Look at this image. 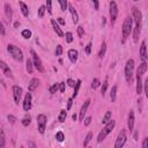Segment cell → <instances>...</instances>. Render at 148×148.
Returning <instances> with one entry per match:
<instances>
[{
    "mask_svg": "<svg viewBox=\"0 0 148 148\" xmlns=\"http://www.w3.org/2000/svg\"><path fill=\"white\" fill-rule=\"evenodd\" d=\"M147 68H148V66H147V62L146 61H143V62H141L140 65H139V67H138V69H136V75H143L146 72H147Z\"/></svg>",
    "mask_w": 148,
    "mask_h": 148,
    "instance_id": "ffe728a7",
    "label": "cell"
},
{
    "mask_svg": "<svg viewBox=\"0 0 148 148\" xmlns=\"http://www.w3.org/2000/svg\"><path fill=\"white\" fill-rule=\"evenodd\" d=\"M64 37H65V39H66L67 43H72V42H73V34H72L71 31H67V32L64 35Z\"/></svg>",
    "mask_w": 148,
    "mask_h": 148,
    "instance_id": "8d00e7d4",
    "label": "cell"
},
{
    "mask_svg": "<svg viewBox=\"0 0 148 148\" xmlns=\"http://www.w3.org/2000/svg\"><path fill=\"white\" fill-rule=\"evenodd\" d=\"M83 120H84V125H86V126H88V125L90 124V121H91V117H87V118H86V119H83Z\"/></svg>",
    "mask_w": 148,
    "mask_h": 148,
    "instance_id": "9f6ffc18",
    "label": "cell"
},
{
    "mask_svg": "<svg viewBox=\"0 0 148 148\" xmlns=\"http://www.w3.org/2000/svg\"><path fill=\"white\" fill-rule=\"evenodd\" d=\"M66 83H67L69 87H74V86H75V81H74V80H72V79H68Z\"/></svg>",
    "mask_w": 148,
    "mask_h": 148,
    "instance_id": "f5cc1de1",
    "label": "cell"
},
{
    "mask_svg": "<svg viewBox=\"0 0 148 148\" xmlns=\"http://www.w3.org/2000/svg\"><path fill=\"white\" fill-rule=\"evenodd\" d=\"M65 89H66V83L65 82H60L59 83V90H60V92H65Z\"/></svg>",
    "mask_w": 148,
    "mask_h": 148,
    "instance_id": "f6af8a7d",
    "label": "cell"
},
{
    "mask_svg": "<svg viewBox=\"0 0 148 148\" xmlns=\"http://www.w3.org/2000/svg\"><path fill=\"white\" fill-rule=\"evenodd\" d=\"M7 118H8V120H9V123H10V124H14V123L16 121V117H15V116H13V114H8V116H7Z\"/></svg>",
    "mask_w": 148,
    "mask_h": 148,
    "instance_id": "bcb514c9",
    "label": "cell"
},
{
    "mask_svg": "<svg viewBox=\"0 0 148 148\" xmlns=\"http://www.w3.org/2000/svg\"><path fill=\"white\" fill-rule=\"evenodd\" d=\"M31 94L27 92L24 96V101H23V110L24 111H29L31 109Z\"/></svg>",
    "mask_w": 148,
    "mask_h": 148,
    "instance_id": "7c38bea8",
    "label": "cell"
},
{
    "mask_svg": "<svg viewBox=\"0 0 148 148\" xmlns=\"http://www.w3.org/2000/svg\"><path fill=\"white\" fill-rule=\"evenodd\" d=\"M66 117H67V112H66L65 110H60L59 117H58V121H59V123H64L65 119H66Z\"/></svg>",
    "mask_w": 148,
    "mask_h": 148,
    "instance_id": "4dcf8cb0",
    "label": "cell"
},
{
    "mask_svg": "<svg viewBox=\"0 0 148 148\" xmlns=\"http://www.w3.org/2000/svg\"><path fill=\"white\" fill-rule=\"evenodd\" d=\"M58 2H59V5H60V7H61V10H62V12H65V10L68 8V3H67V1H66V0H59Z\"/></svg>",
    "mask_w": 148,
    "mask_h": 148,
    "instance_id": "74e56055",
    "label": "cell"
},
{
    "mask_svg": "<svg viewBox=\"0 0 148 148\" xmlns=\"http://www.w3.org/2000/svg\"><path fill=\"white\" fill-rule=\"evenodd\" d=\"M38 84H39V80H38V79H36V77L31 79L30 82H29V84H28V90H29L30 92L34 91V90L38 87Z\"/></svg>",
    "mask_w": 148,
    "mask_h": 148,
    "instance_id": "d6986e66",
    "label": "cell"
},
{
    "mask_svg": "<svg viewBox=\"0 0 148 148\" xmlns=\"http://www.w3.org/2000/svg\"><path fill=\"white\" fill-rule=\"evenodd\" d=\"M28 148H37V146H36V143L34 142V141H28Z\"/></svg>",
    "mask_w": 148,
    "mask_h": 148,
    "instance_id": "816d5d0a",
    "label": "cell"
},
{
    "mask_svg": "<svg viewBox=\"0 0 148 148\" xmlns=\"http://www.w3.org/2000/svg\"><path fill=\"white\" fill-rule=\"evenodd\" d=\"M56 139H57V141L62 142V141L65 140V134H64L61 131H59V132H57V133H56Z\"/></svg>",
    "mask_w": 148,
    "mask_h": 148,
    "instance_id": "e575fe53",
    "label": "cell"
},
{
    "mask_svg": "<svg viewBox=\"0 0 148 148\" xmlns=\"http://www.w3.org/2000/svg\"><path fill=\"white\" fill-rule=\"evenodd\" d=\"M57 23H59V24H61V25H65V20H64L62 17H58V18H57Z\"/></svg>",
    "mask_w": 148,
    "mask_h": 148,
    "instance_id": "db71d44e",
    "label": "cell"
},
{
    "mask_svg": "<svg viewBox=\"0 0 148 148\" xmlns=\"http://www.w3.org/2000/svg\"><path fill=\"white\" fill-rule=\"evenodd\" d=\"M140 58H141L142 62L147 60V46H146V42H145V40L141 42V46H140Z\"/></svg>",
    "mask_w": 148,
    "mask_h": 148,
    "instance_id": "5bb4252c",
    "label": "cell"
},
{
    "mask_svg": "<svg viewBox=\"0 0 148 148\" xmlns=\"http://www.w3.org/2000/svg\"><path fill=\"white\" fill-rule=\"evenodd\" d=\"M118 16V6L116 1H110V20L113 23Z\"/></svg>",
    "mask_w": 148,
    "mask_h": 148,
    "instance_id": "9c48e42d",
    "label": "cell"
},
{
    "mask_svg": "<svg viewBox=\"0 0 148 148\" xmlns=\"http://www.w3.org/2000/svg\"><path fill=\"white\" fill-rule=\"evenodd\" d=\"M127 141V135H126V131L125 130H121L116 139V142H114V147L113 148H123L124 145L126 143Z\"/></svg>",
    "mask_w": 148,
    "mask_h": 148,
    "instance_id": "8992f818",
    "label": "cell"
},
{
    "mask_svg": "<svg viewBox=\"0 0 148 148\" xmlns=\"http://www.w3.org/2000/svg\"><path fill=\"white\" fill-rule=\"evenodd\" d=\"M0 35H2V36L6 35V30H5V27H3V24H2L1 21H0Z\"/></svg>",
    "mask_w": 148,
    "mask_h": 148,
    "instance_id": "c3c4849f",
    "label": "cell"
},
{
    "mask_svg": "<svg viewBox=\"0 0 148 148\" xmlns=\"http://www.w3.org/2000/svg\"><path fill=\"white\" fill-rule=\"evenodd\" d=\"M76 31H77L79 37H83V35H84V29H83L82 25H79V27L76 28Z\"/></svg>",
    "mask_w": 148,
    "mask_h": 148,
    "instance_id": "b9f144b4",
    "label": "cell"
},
{
    "mask_svg": "<svg viewBox=\"0 0 148 148\" xmlns=\"http://www.w3.org/2000/svg\"><path fill=\"white\" fill-rule=\"evenodd\" d=\"M30 53H31V56H32V65H34V67H35L38 72L43 73V72L45 71V68H44V66H43V64H42L40 58L37 56V53H36L34 50H30Z\"/></svg>",
    "mask_w": 148,
    "mask_h": 148,
    "instance_id": "5b68a950",
    "label": "cell"
},
{
    "mask_svg": "<svg viewBox=\"0 0 148 148\" xmlns=\"http://www.w3.org/2000/svg\"><path fill=\"white\" fill-rule=\"evenodd\" d=\"M88 148H91V147H88Z\"/></svg>",
    "mask_w": 148,
    "mask_h": 148,
    "instance_id": "6125c7cd",
    "label": "cell"
},
{
    "mask_svg": "<svg viewBox=\"0 0 148 148\" xmlns=\"http://www.w3.org/2000/svg\"><path fill=\"white\" fill-rule=\"evenodd\" d=\"M105 52H106V43L103 42V43H102V46H101V49H99V52H98V58L102 59V58L105 56Z\"/></svg>",
    "mask_w": 148,
    "mask_h": 148,
    "instance_id": "484cf974",
    "label": "cell"
},
{
    "mask_svg": "<svg viewBox=\"0 0 148 148\" xmlns=\"http://www.w3.org/2000/svg\"><path fill=\"white\" fill-rule=\"evenodd\" d=\"M72 119H73V120H76V114H75V113L72 116Z\"/></svg>",
    "mask_w": 148,
    "mask_h": 148,
    "instance_id": "94428289",
    "label": "cell"
},
{
    "mask_svg": "<svg viewBox=\"0 0 148 148\" xmlns=\"http://www.w3.org/2000/svg\"><path fill=\"white\" fill-rule=\"evenodd\" d=\"M134 140H135V141L138 140V132H135V133H134Z\"/></svg>",
    "mask_w": 148,
    "mask_h": 148,
    "instance_id": "91938a15",
    "label": "cell"
},
{
    "mask_svg": "<svg viewBox=\"0 0 148 148\" xmlns=\"http://www.w3.org/2000/svg\"><path fill=\"white\" fill-rule=\"evenodd\" d=\"M86 53L87 54H90V52H91V42H89L88 44H87V46H86Z\"/></svg>",
    "mask_w": 148,
    "mask_h": 148,
    "instance_id": "7dc6e473",
    "label": "cell"
},
{
    "mask_svg": "<svg viewBox=\"0 0 148 148\" xmlns=\"http://www.w3.org/2000/svg\"><path fill=\"white\" fill-rule=\"evenodd\" d=\"M25 67H27V72H28L29 74H31V73L34 72V65H32V60L28 59V60H27V64H25Z\"/></svg>",
    "mask_w": 148,
    "mask_h": 148,
    "instance_id": "f1b7e54d",
    "label": "cell"
},
{
    "mask_svg": "<svg viewBox=\"0 0 148 148\" xmlns=\"http://www.w3.org/2000/svg\"><path fill=\"white\" fill-rule=\"evenodd\" d=\"M51 24H52V27H53V30L56 31V34H57L59 37H64V35H65V34L62 32V30H61V28L59 27V24L57 23V21L52 18V20H51Z\"/></svg>",
    "mask_w": 148,
    "mask_h": 148,
    "instance_id": "e0dca14e",
    "label": "cell"
},
{
    "mask_svg": "<svg viewBox=\"0 0 148 148\" xmlns=\"http://www.w3.org/2000/svg\"><path fill=\"white\" fill-rule=\"evenodd\" d=\"M132 14H133L132 20L135 22V25L141 27V23H142V13H141V10L136 7H133L132 8Z\"/></svg>",
    "mask_w": 148,
    "mask_h": 148,
    "instance_id": "ba28073f",
    "label": "cell"
},
{
    "mask_svg": "<svg viewBox=\"0 0 148 148\" xmlns=\"http://www.w3.org/2000/svg\"><path fill=\"white\" fill-rule=\"evenodd\" d=\"M108 87H109V79H108V76H106V77H105V80H104V81H103V83H102V89H101V94H102V96H104V95H105Z\"/></svg>",
    "mask_w": 148,
    "mask_h": 148,
    "instance_id": "d4e9b609",
    "label": "cell"
},
{
    "mask_svg": "<svg viewBox=\"0 0 148 148\" xmlns=\"http://www.w3.org/2000/svg\"><path fill=\"white\" fill-rule=\"evenodd\" d=\"M77 57H79V52H77L76 50H74V49L68 50V58H69L71 62L75 64V62H76V60H77Z\"/></svg>",
    "mask_w": 148,
    "mask_h": 148,
    "instance_id": "ac0fdd59",
    "label": "cell"
},
{
    "mask_svg": "<svg viewBox=\"0 0 148 148\" xmlns=\"http://www.w3.org/2000/svg\"><path fill=\"white\" fill-rule=\"evenodd\" d=\"M13 96H14L15 103L18 104L20 98H21V96H22V88L18 87V86H14V87H13Z\"/></svg>",
    "mask_w": 148,
    "mask_h": 148,
    "instance_id": "30bf717a",
    "label": "cell"
},
{
    "mask_svg": "<svg viewBox=\"0 0 148 148\" xmlns=\"http://www.w3.org/2000/svg\"><path fill=\"white\" fill-rule=\"evenodd\" d=\"M72 103H73V98H68V101H67V110H69L72 108Z\"/></svg>",
    "mask_w": 148,
    "mask_h": 148,
    "instance_id": "11a10c76",
    "label": "cell"
},
{
    "mask_svg": "<svg viewBox=\"0 0 148 148\" xmlns=\"http://www.w3.org/2000/svg\"><path fill=\"white\" fill-rule=\"evenodd\" d=\"M142 79L140 75H136V94L141 95L142 94Z\"/></svg>",
    "mask_w": 148,
    "mask_h": 148,
    "instance_id": "603a6c76",
    "label": "cell"
},
{
    "mask_svg": "<svg viewBox=\"0 0 148 148\" xmlns=\"http://www.w3.org/2000/svg\"><path fill=\"white\" fill-rule=\"evenodd\" d=\"M111 116H112V112L111 111H106V113L104 114V118H103V120H102V123L105 125L106 123H109L110 120H111Z\"/></svg>",
    "mask_w": 148,
    "mask_h": 148,
    "instance_id": "1f68e13d",
    "label": "cell"
},
{
    "mask_svg": "<svg viewBox=\"0 0 148 148\" xmlns=\"http://www.w3.org/2000/svg\"><path fill=\"white\" fill-rule=\"evenodd\" d=\"M14 27H15V28L20 27V22H15V23H14Z\"/></svg>",
    "mask_w": 148,
    "mask_h": 148,
    "instance_id": "680465c9",
    "label": "cell"
},
{
    "mask_svg": "<svg viewBox=\"0 0 148 148\" xmlns=\"http://www.w3.org/2000/svg\"><path fill=\"white\" fill-rule=\"evenodd\" d=\"M114 124H116V123H114V120H112V119H111L109 123L105 124V126L102 128V131L99 132V134H98V136H97V142H98V143L102 142V141L108 136V134L113 130Z\"/></svg>",
    "mask_w": 148,
    "mask_h": 148,
    "instance_id": "7a4b0ae2",
    "label": "cell"
},
{
    "mask_svg": "<svg viewBox=\"0 0 148 148\" xmlns=\"http://www.w3.org/2000/svg\"><path fill=\"white\" fill-rule=\"evenodd\" d=\"M133 69H134V60L128 59L125 65V79L130 84L132 83V80H133Z\"/></svg>",
    "mask_w": 148,
    "mask_h": 148,
    "instance_id": "277c9868",
    "label": "cell"
},
{
    "mask_svg": "<svg viewBox=\"0 0 148 148\" xmlns=\"http://www.w3.org/2000/svg\"><path fill=\"white\" fill-rule=\"evenodd\" d=\"M45 6L44 5H42L40 7H39V9H38V17H43L44 16V13H45Z\"/></svg>",
    "mask_w": 148,
    "mask_h": 148,
    "instance_id": "60d3db41",
    "label": "cell"
},
{
    "mask_svg": "<svg viewBox=\"0 0 148 148\" xmlns=\"http://www.w3.org/2000/svg\"><path fill=\"white\" fill-rule=\"evenodd\" d=\"M0 68H1V71L3 72V74H5L7 77H13L12 69L9 68V66H8L3 60H0Z\"/></svg>",
    "mask_w": 148,
    "mask_h": 148,
    "instance_id": "8fae6325",
    "label": "cell"
},
{
    "mask_svg": "<svg viewBox=\"0 0 148 148\" xmlns=\"http://www.w3.org/2000/svg\"><path fill=\"white\" fill-rule=\"evenodd\" d=\"M45 9L47 10V13H49V14H52V1H51V0L46 1V6H45Z\"/></svg>",
    "mask_w": 148,
    "mask_h": 148,
    "instance_id": "f35d334b",
    "label": "cell"
},
{
    "mask_svg": "<svg viewBox=\"0 0 148 148\" xmlns=\"http://www.w3.org/2000/svg\"><path fill=\"white\" fill-rule=\"evenodd\" d=\"M6 146V138H5V133L0 126V148H5Z\"/></svg>",
    "mask_w": 148,
    "mask_h": 148,
    "instance_id": "83f0119b",
    "label": "cell"
},
{
    "mask_svg": "<svg viewBox=\"0 0 148 148\" xmlns=\"http://www.w3.org/2000/svg\"><path fill=\"white\" fill-rule=\"evenodd\" d=\"M92 139V132H89L88 134H87V136H86V139H84V141H83V147H87L88 146V143L90 142V140Z\"/></svg>",
    "mask_w": 148,
    "mask_h": 148,
    "instance_id": "d590c367",
    "label": "cell"
},
{
    "mask_svg": "<svg viewBox=\"0 0 148 148\" xmlns=\"http://www.w3.org/2000/svg\"><path fill=\"white\" fill-rule=\"evenodd\" d=\"M99 84H101V81H99L97 77H95V79L92 80V83H91V88H92V89H96L97 87H99Z\"/></svg>",
    "mask_w": 148,
    "mask_h": 148,
    "instance_id": "ab89813d",
    "label": "cell"
},
{
    "mask_svg": "<svg viewBox=\"0 0 148 148\" xmlns=\"http://www.w3.org/2000/svg\"><path fill=\"white\" fill-rule=\"evenodd\" d=\"M31 35H32L31 30H29V29H24V30H22V36H23V38L29 39V38L31 37Z\"/></svg>",
    "mask_w": 148,
    "mask_h": 148,
    "instance_id": "836d02e7",
    "label": "cell"
},
{
    "mask_svg": "<svg viewBox=\"0 0 148 148\" xmlns=\"http://www.w3.org/2000/svg\"><path fill=\"white\" fill-rule=\"evenodd\" d=\"M90 102H91L90 99H87V101L83 103V105L81 106V110H80V113H79V120H80V121L83 120V117H84V114H86V112H87V110H88V108H89Z\"/></svg>",
    "mask_w": 148,
    "mask_h": 148,
    "instance_id": "4fadbf2b",
    "label": "cell"
},
{
    "mask_svg": "<svg viewBox=\"0 0 148 148\" xmlns=\"http://www.w3.org/2000/svg\"><path fill=\"white\" fill-rule=\"evenodd\" d=\"M80 87H81V80H76V81H75V86H74V92H73V97H76V96H77V92H79Z\"/></svg>",
    "mask_w": 148,
    "mask_h": 148,
    "instance_id": "f546056e",
    "label": "cell"
},
{
    "mask_svg": "<svg viewBox=\"0 0 148 148\" xmlns=\"http://www.w3.org/2000/svg\"><path fill=\"white\" fill-rule=\"evenodd\" d=\"M20 148H23V147H20Z\"/></svg>",
    "mask_w": 148,
    "mask_h": 148,
    "instance_id": "be15d7a7",
    "label": "cell"
},
{
    "mask_svg": "<svg viewBox=\"0 0 148 148\" xmlns=\"http://www.w3.org/2000/svg\"><path fill=\"white\" fill-rule=\"evenodd\" d=\"M92 3H94V6H95V9H96V10H98V7H99V2H98L97 0H94V1H92Z\"/></svg>",
    "mask_w": 148,
    "mask_h": 148,
    "instance_id": "6f0895ef",
    "label": "cell"
},
{
    "mask_svg": "<svg viewBox=\"0 0 148 148\" xmlns=\"http://www.w3.org/2000/svg\"><path fill=\"white\" fill-rule=\"evenodd\" d=\"M132 24H133V20L131 16H127L125 20H124V23H123V29H121V32H123V43H125L126 38L130 36V34L132 32Z\"/></svg>",
    "mask_w": 148,
    "mask_h": 148,
    "instance_id": "6da1fadb",
    "label": "cell"
},
{
    "mask_svg": "<svg viewBox=\"0 0 148 148\" xmlns=\"http://www.w3.org/2000/svg\"><path fill=\"white\" fill-rule=\"evenodd\" d=\"M61 53H62V46H61V45H57L56 56H61Z\"/></svg>",
    "mask_w": 148,
    "mask_h": 148,
    "instance_id": "ee69618b",
    "label": "cell"
},
{
    "mask_svg": "<svg viewBox=\"0 0 148 148\" xmlns=\"http://www.w3.org/2000/svg\"><path fill=\"white\" fill-rule=\"evenodd\" d=\"M3 7H5L6 17H7V20L10 22V21H12V17H13V9H12V6H10L8 2H6V3L3 5Z\"/></svg>",
    "mask_w": 148,
    "mask_h": 148,
    "instance_id": "2e32d148",
    "label": "cell"
},
{
    "mask_svg": "<svg viewBox=\"0 0 148 148\" xmlns=\"http://www.w3.org/2000/svg\"><path fill=\"white\" fill-rule=\"evenodd\" d=\"M142 84L145 86V92H146V95L148 96V79H147V80H145V82H143Z\"/></svg>",
    "mask_w": 148,
    "mask_h": 148,
    "instance_id": "681fc988",
    "label": "cell"
},
{
    "mask_svg": "<svg viewBox=\"0 0 148 148\" xmlns=\"http://www.w3.org/2000/svg\"><path fill=\"white\" fill-rule=\"evenodd\" d=\"M18 5H20V7H21L22 15H23V16H25V17H28V16H29V8H28V6H27L23 1H20V2H18Z\"/></svg>",
    "mask_w": 148,
    "mask_h": 148,
    "instance_id": "cb8c5ba5",
    "label": "cell"
},
{
    "mask_svg": "<svg viewBox=\"0 0 148 148\" xmlns=\"http://www.w3.org/2000/svg\"><path fill=\"white\" fill-rule=\"evenodd\" d=\"M140 34H141V27H136L135 25L134 29H133V42L134 43H138Z\"/></svg>",
    "mask_w": 148,
    "mask_h": 148,
    "instance_id": "7402d4cb",
    "label": "cell"
},
{
    "mask_svg": "<svg viewBox=\"0 0 148 148\" xmlns=\"http://www.w3.org/2000/svg\"><path fill=\"white\" fill-rule=\"evenodd\" d=\"M21 123H22V125H23L24 127H27L28 125H30V123H31V118H30V116H29V114H27V116H24Z\"/></svg>",
    "mask_w": 148,
    "mask_h": 148,
    "instance_id": "d6a6232c",
    "label": "cell"
},
{
    "mask_svg": "<svg viewBox=\"0 0 148 148\" xmlns=\"http://www.w3.org/2000/svg\"><path fill=\"white\" fill-rule=\"evenodd\" d=\"M7 51L8 53L12 56L13 59L17 60V61H22L23 60V53L21 51V49H18L16 45L14 44H8L7 45Z\"/></svg>",
    "mask_w": 148,
    "mask_h": 148,
    "instance_id": "3957f363",
    "label": "cell"
},
{
    "mask_svg": "<svg viewBox=\"0 0 148 148\" xmlns=\"http://www.w3.org/2000/svg\"><path fill=\"white\" fill-rule=\"evenodd\" d=\"M127 126H128L130 132L133 131V127H134V111H133V110H130V112H128V117H127Z\"/></svg>",
    "mask_w": 148,
    "mask_h": 148,
    "instance_id": "9a60e30c",
    "label": "cell"
},
{
    "mask_svg": "<svg viewBox=\"0 0 148 148\" xmlns=\"http://www.w3.org/2000/svg\"><path fill=\"white\" fill-rule=\"evenodd\" d=\"M58 89H59V83H54V84H52V86L50 87V92H51V94H54Z\"/></svg>",
    "mask_w": 148,
    "mask_h": 148,
    "instance_id": "7bdbcfd3",
    "label": "cell"
},
{
    "mask_svg": "<svg viewBox=\"0 0 148 148\" xmlns=\"http://www.w3.org/2000/svg\"><path fill=\"white\" fill-rule=\"evenodd\" d=\"M116 96H117V84L112 86V88H111V91H110V99H111V102L116 101Z\"/></svg>",
    "mask_w": 148,
    "mask_h": 148,
    "instance_id": "4316f807",
    "label": "cell"
},
{
    "mask_svg": "<svg viewBox=\"0 0 148 148\" xmlns=\"http://www.w3.org/2000/svg\"><path fill=\"white\" fill-rule=\"evenodd\" d=\"M142 148H148V138H143V141H142Z\"/></svg>",
    "mask_w": 148,
    "mask_h": 148,
    "instance_id": "f907efd6",
    "label": "cell"
},
{
    "mask_svg": "<svg viewBox=\"0 0 148 148\" xmlns=\"http://www.w3.org/2000/svg\"><path fill=\"white\" fill-rule=\"evenodd\" d=\"M68 9H69V12H71L73 23H77V21H79V15H77V12L75 10V8H74L72 5H68Z\"/></svg>",
    "mask_w": 148,
    "mask_h": 148,
    "instance_id": "44dd1931",
    "label": "cell"
},
{
    "mask_svg": "<svg viewBox=\"0 0 148 148\" xmlns=\"http://www.w3.org/2000/svg\"><path fill=\"white\" fill-rule=\"evenodd\" d=\"M46 116L44 113H39L37 116V125H38V132L40 134H43L45 132V127H46Z\"/></svg>",
    "mask_w": 148,
    "mask_h": 148,
    "instance_id": "52a82bcc",
    "label": "cell"
}]
</instances>
